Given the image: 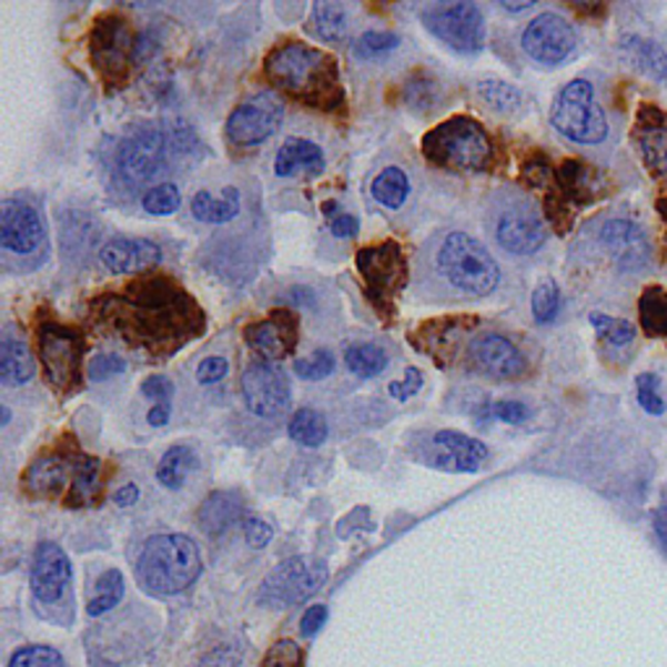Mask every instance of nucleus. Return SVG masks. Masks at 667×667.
I'll return each instance as SVG.
<instances>
[{
    "label": "nucleus",
    "instance_id": "1",
    "mask_svg": "<svg viewBox=\"0 0 667 667\" xmlns=\"http://www.w3.org/2000/svg\"><path fill=\"white\" fill-rule=\"evenodd\" d=\"M89 326L139 355L164 360L204 334L206 313L168 274H144L87 303Z\"/></svg>",
    "mask_w": 667,
    "mask_h": 667
},
{
    "label": "nucleus",
    "instance_id": "2",
    "mask_svg": "<svg viewBox=\"0 0 667 667\" xmlns=\"http://www.w3.org/2000/svg\"><path fill=\"white\" fill-rule=\"evenodd\" d=\"M423 284L441 297H488L501 284V269L491 251L464 230L436 235L423 253Z\"/></svg>",
    "mask_w": 667,
    "mask_h": 667
},
{
    "label": "nucleus",
    "instance_id": "3",
    "mask_svg": "<svg viewBox=\"0 0 667 667\" xmlns=\"http://www.w3.org/2000/svg\"><path fill=\"white\" fill-rule=\"evenodd\" d=\"M266 79L292 97L297 104L321 112H336L344 108V89L340 65L329 52L313 44L290 40L276 44L266 55Z\"/></svg>",
    "mask_w": 667,
    "mask_h": 667
},
{
    "label": "nucleus",
    "instance_id": "4",
    "mask_svg": "<svg viewBox=\"0 0 667 667\" xmlns=\"http://www.w3.org/2000/svg\"><path fill=\"white\" fill-rule=\"evenodd\" d=\"M133 572H137L141 589H146L149 595L175 597L199 579V545L189 535H180V532H164V535L149 537L139 553Z\"/></svg>",
    "mask_w": 667,
    "mask_h": 667
},
{
    "label": "nucleus",
    "instance_id": "5",
    "mask_svg": "<svg viewBox=\"0 0 667 667\" xmlns=\"http://www.w3.org/2000/svg\"><path fill=\"white\" fill-rule=\"evenodd\" d=\"M423 154L441 170L483 172L493 164V141L477 120L459 115L425 133Z\"/></svg>",
    "mask_w": 667,
    "mask_h": 667
},
{
    "label": "nucleus",
    "instance_id": "6",
    "mask_svg": "<svg viewBox=\"0 0 667 667\" xmlns=\"http://www.w3.org/2000/svg\"><path fill=\"white\" fill-rule=\"evenodd\" d=\"M29 587H32L34 610L42 620L69 628L77 616V603H73V568L69 553L58 543H40L34 550L32 574H29Z\"/></svg>",
    "mask_w": 667,
    "mask_h": 667
},
{
    "label": "nucleus",
    "instance_id": "7",
    "mask_svg": "<svg viewBox=\"0 0 667 667\" xmlns=\"http://www.w3.org/2000/svg\"><path fill=\"white\" fill-rule=\"evenodd\" d=\"M488 230L508 256H532L548 240L543 214L524 193H496L488 206Z\"/></svg>",
    "mask_w": 667,
    "mask_h": 667
},
{
    "label": "nucleus",
    "instance_id": "8",
    "mask_svg": "<svg viewBox=\"0 0 667 667\" xmlns=\"http://www.w3.org/2000/svg\"><path fill=\"white\" fill-rule=\"evenodd\" d=\"M37 355H40L44 381L58 394H71L81 386V365H84V334L77 329L58 324V321H42L37 326Z\"/></svg>",
    "mask_w": 667,
    "mask_h": 667
},
{
    "label": "nucleus",
    "instance_id": "9",
    "mask_svg": "<svg viewBox=\"0 0 667 667\" xmlns=\"http://www.w3.org/2000/svg\"><path fill=\"white\" fill-rule=\"evenodd\" d=\"M355 266L373 309L381 316L392 319L396 313V297L407 287V259H404L402 245L394 240L368 245V249L357 251Z\"/></svg>",
    "mask_w": 667,
    "mask_h": 667
},
{
    "label": "nucleus",
    "instance_id": "10",
    "mask_svg": "<svg viewBox=\"0 0 667 667\" xmlns=\"http://www.w3.org/2000/svg\"><path fill=\"white\" fill-rule=\"evenodd\" d=\"M560 137L582 146H597L608 139V118L595 100V87L587 79H574L558 94L550 112Z\"/></svg>",
    "mask_w": 667,
    "mask_h": 667
},
{
    "label": "nucleus",
    "instance_id": "11",
    "mask_svg": "<svg viewBox=\"0 0 667 667\" xmlns=\"http://www.w3.org/2000/svg\"><path fill=\"white\" fill-rule=\"evenodd\" d=\"M89 55L104 87L120 89L129 84L131 63H137V42L131 37L129 21L118 13L97 19L89 34Z\"/></svg>",
    "mask_w": 667,
    "mask_h": 667
},
{
    "label": "nucleus",
    "instance_id": "12",
    "mask_svg": "<svg viewBox=\"0 0 667 667\" xmlns=\"http://www.w3.org/2000/svg\"><path fill=\"white\" fill-rule=\"evenodd\" d=\"M420 19L428 32L456 52L475 55L483 50L485 42V19L479 6L469 0H454V3H431L420 11Z\"/></svg>",
    "mask_w": 667,
    "mask_h": 667
},
{
    "label": "nucleus",
    "instance_id": "13",
    "mask_svg": "<svg viewBox=\"0 0 667 667\" xmlns=\"http://www.w3.org/2000/svg\"><path fill=\"white\" fill-rule=\"evenodd\" d=\"M284 102L276 92H259L238 104L224 125V139L238 152H251L280 131Z\"/></svg>",
    "mask_w": 667,
    "mask_h": 667
},
{
    "label": "nucleus",
    "instance_id": "14",
    "mask_svg": "<svg viewBox=\"0 0 667 667\" xmlns=\"http://www.w3.org/2000/svg\"><path fill=\"white\" fill-rule=\"evenodd\" d=\"M326 576L329 568L324 560L309 556L282 560L280 566L266 574L264 584H261L259 603L266 605V608H292V605L305 603L313 592L321 589Z\"/></svg>",
    "mask_w": 667,
    "mask_h": 667
},
{
    "label": "nucleus",
    "instance_id": "15",
    "mask_svg": "<svg viewBox=\"0 0 667 667\" xmlns=\"http://www.w3.org/2000/svg\"><path fill=\"white\" fill-rule=\"evenodd\" d=\"M464 368L493 381H514L527 373L522 350L498 332L475 334L464 347Z\"/></svg>",
    "mask_w": 667,
    "mask_h": 667
},
{
    "label": "nucleus",
    "instance_id": "16",
    "mask_svg": "<svg viewBox=\"0 0 667 667\" xmlns=\"http://www.w3.org/2000/svg\"><path fill=\"white\" fill-rule=\"evenodd\" d=\"M0 249L17 259H40L48 251V232L40 212L21 199L0 206Z\"/></svg>",
    "mask_w": 667,
    "mask_h": 667
},
{
    "label": "nucleus",
    "instance_id": "17",
    "mask_svg": "<svg viewBox=\"0 0 667 667\" xmlns=\"http://www.w3.org/2000/svg\"><path fill=\"white\" fill-rule=\"evenodd\" d=\"M168 139L160 129H141L123 141L118 152V170L125 183H152L168 170Z\"/></svg>",
    "mask_w": 667,
    "mask_h": 667
},
{
    "label": "nucleus",
    "instance_id": "18",
    "mask_svg": "<svg viewBox=\"0 0 667 667\" xmlns=\"http://www.w3.org/2000/svg\"><path fill=\"white\" fill-rule=\"evenodd\" d=\"M81 456L84 454H77L71 446H63V444L52 448V452L40 454L32 464H29L24 477H21V488H24L29 498H42V501L65 498V493H69L73 483V475H77Z\"/></svg>",
    "mask_w": 667,
    "mask_h": 667
},
{
    "label": "nucleus",
    "instance_id": "19",
    "mask_svg": "<svg viewBox=\"0 0 667 667\" xmlns=\"http://www.w3.org/2000/svg\"><path fill=\"white\" fill-rule=\"evenodd\" d=\"M245 407L259 417H280L290 407V381L280 365L269 360H256L240 376Z\"/></svg>",
    "mask_w": 667,
    "mask_h": 667
},
{
    "label": "nucleus",
    "instance_id": "20",
    "mask_svg": "<svg viewBox=\"0 0 667 667\" xmlns=\"http://www.w3.org/2000/svg\"><path fill=\"white\" fill-rule=\"evenodd\" d=\"M522 48L539 65H560L576 50V32L558 13H539L524 29Z\"/></svg>",
    "mask_w": 667,
    "mask_h": 667
},
{
    "label": "nucleus",
    "instance_id": "21",
    "mask_svg": "<svg viewBox=\"0 0 667 667\" xmlns=\"http://www.w3.org/2000/svg\"><path fill=\"white\" fill-rule=\"evenodd\" d=\"M488 446L459 431H438L431 436L425 459L446 472H477L488 462Z\"/></svg>",
    "mask_w": 667,
    "mask_h": 667
},
{
    "label": "nucleus",
    "instance_id": "22",
    "mask_svg": "<svg viewBox=\"0 0 667 667\" xmlns=\"http://www.w3.org/2000/svg\"><path fill=\"white\" fill-rule=\"evenodd\" d=\"M245 344L269 363L292 355L297 347V316L292 311H272V316L253 321L245 326Z\"/></svg>",
    "mask_w": 667,
    "mask_h": 667
},
{
    "label": "nucleus",
    "instance_id": "23",
    "mask_svg": "<svg viewBox=\"0 0 667 667\" xmlns=\"http://www.w3.org/2000/svg\"><path fill=\"white\" fill-rule=\"evenodd\" d=\"M634 144L639 149L644 168L655 178L667 175V115L655 104H641L636 112Z\"/></svg>",
    "mask_w": 667,
    "mask_h": 667
},
{
    "label": "nucleus",
    "instance_id": "24",
    "mask_svg": "<svg viewBox=\"0 0 667 667\" xmlns=\"http://www.w3.org/2000/svg\"><path fill=\"white\" fill-rule=\"evenodd\" d=\"M160 245L137 238H115L100 249V264L110 274H137L160 266Z\"/></svg>",
    "mask_w": 667,
    "mask_h": 667
},
{
    "label": "nucleus",
    "instance_id": "25",
    "mask_svg": "<svg viewBox=\"0 0 667 667\" xmlns=\"http://www.w3.org/2000/svg\"><path fill=\"white\" fill-rule=\"evenodd\" d=\"M599 240H603L605 249L613 253L616 264L624 269L641 266L649 256L647 238H644V232L628 220L605 222L603 232H599Z\"/></svg>",
    "mask_w": 667,
    "mask_h": 667
},
{
    "label": "nucleus",
    "instance_id": "26",
    "mask_svg": "<svg viewBox=\"0 0 667 667\" xmlns=\"http://www.w3.org/2000/svg\"><path fill=\"white\" fill-rule=\"evenodd\" d=\"M34 357L24 336H19L13 329H6L0 340V381L3 386H24L34 378Z\"/></svg>",
    "mask_w": 667,
    "mask_h": 667
},
{
    "label": "nucleus",
    "instance_id": "27",
    "mask_svg": "<svg viewBox=\"0 0 667 667\" xmlns=\"http://www.w3.org/2000/svg\"><path fill=\"white\" fill-rule=\"evenodd\" d=\"M326 168V156L321 152L319 144H313L309 139H287L276 152L274 172L280 178L297 175V172H309V175H319Z\"/></svg>",
    "mask_w": 667,
    "mask_h": 667
},
{
    "label": "nucleus",
    "instance_id": "28",
    "mask_svg": "<svg viewBox=\"0 0 667 667\" xmlns=\"http://www.w3.org/2000/svg\"><path fill=\"white\" fill-rule=\"evenodd\" d=\"M102 491H104L102 462L97 459V456H81L77 475H73V483L69 493H65L63 504L69 508L94 506L97 501L102 498Z\"/></svg>",
    "mask_w": 667,
    "mask_h": 667
},
{
    "label": "nucleus",
    "instance_id": "29",
    "mask_svg": "<svg viewBox=\"0 0 667 667\" xmlns=\"http://www.w3.org/2000/svg\"><path fill=\"white\" fill-rule=\"evenodd\" d=\"M199 469V456L191 446H170L156 464V483L168 491H183L193 472Z\"/></svg>",
    "mask_w": 667,
    "mask_h": 667
},
{
    "label": "nucleus",
    "instance_id": "30",
    "mask_svg": "<svg viewBox=\"0 0 667 667\" xmlns=\"http://www.w3.org/2000/svg\"><path fill=\"white\" fill-rule=\"evenodd\" d=\"M410 193H412V180L407 172L396 168V164H388V168L381 170L371 183L373 201L384 209H392V212L407 204Z\"/></svg>",
    "mask_w": 667,
    "mask_h": 667
},
{
    "label": "nucleus",
    "instance_id": "31",
    "mask_svg": "<svg viewBox=\"0 0 667 667\" xmlns=\"http://www.w3.org/2000/svg\"><path fill=\"white\" fill-rule=\"evenodd\" d=\"M240 516H243V506H240L235 496H230V493H212V496L206 498V504L201 506L199 522L206 535H222V532L230 529Z\"/></svg>",
    "mask_w": 667,
    "mask_h": 667
},
{
    "label": "nucleus",
    "instance_id": "32",
    "mask_svg": "<svg viewBox=\"0 0 667 667\" xmlns=\"http://www.w3.org/2000/svg\"><path fill=\"white\" fill-rule=\"evenodd\" d=\"M191 212L204 224H228L240 214V196L235 189H224V196L216 199L209 191H199L191 201Z\"/></svg>",
    "mask_w": 667,
    "mask_h": 667
},
{
    "label": "nucleus",
    "instance_id": "33",
    "mask_svg": "<svg viewBox=\"0 0 667 667\" xmlns=\"http://www.w3.org/2000/svg\"><path fill=\"white\" fill-rule=\"evenodd\" d=\"M125 597V579L118 568H108L94 584L92 597L87 603L89 618H104L110 610H115Z\"/></svg>",
    "mask_w": 667,
    "mask_h": 667
},
{
    "label": "nucleus",
    "instance_id": "34",
    "mask_svg": "<svg viewBox=\"0 0 667 667\" xmlns=\"http://www.w3.org/2000/svg\"><path fill=\"white\" fill-rule=\"evenodd\" d=\"M620 48L628 52V58H631L641 71H647L651 79L667 84V52L659 48L657 42L641 40V37H624Z\"/></svg>",
    "mask_w": 667,
    "mask_h": 667
},
{
    "label": "nucleus",
    "instance_id": "35",
    "mask_svg": "<svg viewBox=\"0 0 667 667\" xmlns=\"http://www.w3.org/2000/svg\"><path fill=\"white\" fill-rule=\"evenodd\" d=\"M344 363H347V371L355 373V376L373 378L386 371L388 352L381 347V344L360 342V344H352V347H347V352H344Z\"/></svg>",
    "mask_w": 667,
    "mask_h": 667
},
{
    "label": "nucleus",
    "instance_id": "36",
    "mask_svg": "<svg viewBox=\"0 0 667 667\" xmlns=\"http://www.w3.org/2000/svg\"><path fill=\"white\" fill-rule=\"evenodd\" d=\"M311 21L321 40L342 42L344 37H347V9H344L342 3L319 0L311 9Z\"/></svg>",
    "mask_w": 667,
    "mask_h": 667
},
{
    "label": "nucleus",
    "instance_id": "37",
    "mask_svg": "<svg viewBox=\"0 0 667 667\" xmlns=\"http://www.w3.org/2000/svg\"><path fill=\"white\" fill-rule=\"evenodd\" d=\"M639 324L647 336H667V290L647 287L641 292Z\"/></svg>",
    "mask_w": 667,
    "mask_h": 667
},
{
    "label": "nucleus",
    "instance_id": "38",
    "mask_svg": "<svg viewBox=\"0 0 667 667\" xmlns=\"http://www.w3.org/2000/svg\"><path fill=\"white\" fill-rule=\"evenodd\" d=\"M326 436H329V425H326V417L321 415V412L303 407L292 415L290 438L295 441V444L305 446V448H316L324 444Z\"/></svg>",
    "mask_w": 667,
    "mask_h": 667
},
{
    "label": "nucleus",
    "instance_id": "39",
    "mask_svg": "<svg viewBox=\"0 0 667 667\" xmlns=\"http://www.w3.org/2000/svg\"><path fill=\"white\" fill-rule=\"evenodd\" d=\"M477 92L483 97V102L496 112H516L522 108V92L508 81H483Z\"/></svg>",
    "mask_w": 667,
    "mask_h": 667
},
{
    "label": "nucleus",
    "instance_id": "40",
    "mask_svg": "<svg viewBox=\"0 0 667 667\" xmlns=\"http://www.w3.org/2000/svg\"><path fill=\"white\" fill-rule=\"evenodd\" d=\"M9 667H71V663L60 655L55 647H48V644H29V647L13 651Z\"/></svg>",
    "mask_w": 667,
    "mask_h": 667
},
{
    "label": "nucleus",
    "instance_id": "41",
    "mask_svg": "<svg viewBox=\"0 0 667 667\" xmlns=\"http://www.w3.org/2000/svg\"><path fill=\"white\" fill-rule=\"evenodd\" d=\"M589 324L595 326V332L603 336L605 342H610L613 347H624V344H631L634 336H636V326L631 324V321L603 316V313H592Z\"/></svg>",
    "mask_w": 667,
    "mask_h": 667
},
{
    "label": "nucleus",
    "instance_id": "42",
    "mask_svg": "<svg viewBox=\"0 0 667 667\" xmlns=\"http://www.w3.org/2000/svg\"><path fill=\"white\" fill-rule=\"evenodd\" d=\"M560 309V290L553 280H543L532 292V313L537 324H550L558 316Z\"/></svg>",
    "mask_w": 667,
    "mask_h": 667
},
{
    "label": "nucleus",
    "instance_id": "43",
    "mask_svg": "<svg viewBox=\"0 0 667 667\" xmlns=\"http://www.w3.org/2000/svg\"><path fill=\"white\" fill-rule=\"evenodd\" d=\"M141 204L149 214L154 216H168L175 212L180 206V191L175 183H156L144 193V199H141Z\"/></svg>",
    "mask_w": 667,
    "mask_h": 667
},
{
    "label": "nucleus",
    "instance_id": "44",
    "mask_svg": "<svg viewBox=\"0 0 667 667\" xmlns=\"http://www.w3.org/2000/svg\"><path fill=\"white\" fill-rule=\"evenodd\" d=\"M334 368H336L334 355L326 350H319L316 355H311V357H297L295 363H292L295 376H300L303 381H324L332 376Z\"/></svg>",
    "mask_w": 667,
    "mask_h": 667
},
{
    "label": "nucleus",
    "instance_id": "45",
    "mask_svg": "<svg viewBox=\"0 0 667 667\" xmlns=\"http://www.w3.org/2000/svg\"><path fill=\"white\" fill-rule=\"evenodd\" d=\"M259 667H305V655L300 649L297 641L280 639L269 647V651L261 659Z\"/></svg>",
    "mask_w": 667,
    "mask_h": 667
},
{
    "label": "nucleus",
    "instance_id": "46",
    "mask_svg": "<svg viewBox=\"0 0 667 667\" xmlns=\"http://www.w3.org/2000/svg\"><path fill=\"white\" fill-rule=\"evenodd\" d=\"M394 48H400V37H396V34L368 32L355 42V55L368 60V58H376V55H381V52H388Z\"/></svg>",
    "mask_w": 667,
    "mask_h": 667
},
{
    "label": "nucleus",
    "instance_id": "47",
    "mask_svg": "<svg viewBox=\"0 0 667 667\" xmlns=\"http://www.w3.org/2000/svg\"><path fill=\"white\" fill-rule=\"evenodd\" d=\"M125 368H129V363L120 355H97L92 363H89L87 376L89 381H104L110 376H118V373H123Z\"/></svg>",
    "mask_w": 667,
    "mask_h": 667
},
{
    "label": "nucleus",
    "instance_id": "48",
    "mask_svg": "<svg viewBox=\"0 0 667 667\" xmlns=\"http://www.w3.org/2000/svg\"><path fill=\"white\" fill-rule=\"evenodd\" d=\"M240 663H243V649L222 644V647H214L212 651H206L199 667H240Z\"/></svg>",
    "mask_w": 667,
    "mask_h": 667
},
{
    "label": "nucleus",
    "instance_id": "49",
    "mask_svg": "<svg viewBox=\"0 0 667 667\" xmlns=\"http://www.w3.org/2000/svg\"><path fill=\"white\" fill-rule=\"evenodd\" d=\"M228 371H230V360L228 357H206V360H201V365H199V371H196V376H199V384H220V381L228 376Z\"/></svg>",
    "mask_w": 667,
    "mask_h": 667
},
{
    "label": "nucleus",
    "instance_id": "50",
    "mask_svg": "<svg viewBox=\"0 0 667 667\" xmlns=\"http://www.w3.org/2000/svg\"><path fill=\"white\" fill-rule=\"evenodd\" d=\"M141 394H144L146 400L164 404V400H170V396L175 394V384H172L168 376H149L144 384H141Z\"/></svg>",
    "mask_w": 667,
    "mask_h": 667
},
{
    "label": "nucleus",
    "instance_id": "51",
    "mask_svg": "<svg viewBox=\"0 0 667 667\" xmlns=\"http://www.w3.org/2000/svg\"><path fill=\"white\" fill-rule=\"evenodd\" d=\"M245 539H249L253 548H266L272 543V527L264 519H259V516H251V519H245Z\"/></svg>",
    "mask_w": 667,
    "mask_h": 667
},
{
    "label": "nucleus",
    "instance_id": "52",
    "mask_svg": "<svg viewBox=\"0 0 667 667\" xmlns=\"http://www.w3.org/2000/svg\"><path fill=\"white\" fill-rule=\"evenodd\" d=\"M493 415L508 425H519L529 417V410L522 402H498L493 404Z\"/></svg>",
    "mask_w": 667,
    "mask_h": 667
},
{
    "label": "nucleus",
    "instance_id": "53",
    "mask_svg": "<svg viewBox=\"0 0 667 667\" xmlns=\"http://www.w3.org/2000/svg\"><path fill=\"white\" fill-rule=\"evenodd\" d=\"M326 618H329L326 605H313V608L305 610L303 620H300V634L311 639V636H316L321 631V626L326 624Z\"/></svg>",
    "mask_w": 667,
    "mask_h": 667
},
{
    "label": "nucleus",
    "instance_id": "54",
    "mask_svg": "<svg viewBox=\"0 0 667 667\" xmlns=\"http://www.w3.org/2000/svg\"><path fill=\"white\" fill-rule=\"evenodd\" d=\"M420 386H423V373L410 368L407 371V378L404 381H396V384L388 386V392H392V396H396V400H410V396H415L420 392Z\"/></svg>",
    "mask_w": 667,
    "mask_h": 667
},
{
    "label": "nucleus",
    "instance_id": "55",
    "mask_svg": "<svg viewBox=\"0 0 667 667\" xmlns=\"http://www.w3.org/2000/svg\"><path fill=\"white\" fill-rule=\"evenodd\" d=\"M141 501V488L137 483H125L112 493V504L118 508H133Z\"/></svg>",
    "mask_w": 667,
    "mask_h": 667
},
{
    "label": "nucleus",
    "instance_id": "56",
    "mask_svg": "<svg viewBox=\"0 0 667 667\" xmlns=\"http://www.w3.org/2000/svg\"><path fill=\"white\" fill-rule=\"evenodd\" d=\"M357 228H360L357 216H352V214H340V216H334V222H332L334 238H352V235H357Z\"/></svg>",
    "mask_w": 667,
    "mask_h": 667
},
{
    "label": "nucleus",
    "instance_id": "57",
    "mask_svg": "<svg viewBox=\"0 0 667 667\" xmlns=\"http://www.w3.org/2000/svg\"><path fill=\"white\" fill-rule=\"evenodd\" d=\"M636 392H639V404L649 412V415H663L665 402L663 396H659V392H649V388H636Z\"/></svg>",
    "mask_w": 667,
    "mask_h": 667
},
{
    "label": "nucleus",
    "instance_id": "58",
    "mask_svg": "<svg viewBox=\"0 0 667 667\" xmlns=\"http://www.w3.org/2000/svg\"><path fill=\"white\" fill-rule=\"evenodd\" d=\"M651 527H655V535L659 539V548H663L667 553V504H663V506L657 508Z\"/></svg>",
    "mask_w": 667,
    "mask_h": 667
},
{
    "label": "nucleus",
    "instance_id": "59",
    "mask_svg": "<svg viewBox=\"0 0 667 667\" xmlns=\"http://www.w3.org/2000/svg\"><path fill=\"white\" fill-rule=\"evenodd\" d=\"M149 425H154V428H162V425H168L170 420V404H154L152 410H149Z\"/></svg>",
    "mask_w": 667,
    "mask_h": 667
},
{
    "label": "nucleus",
    "instance_id": "60",
    "mask_svg": "<svg viewBox=\"0 0 667 667\" xmlns=\"http://www.w3.org/2000/svg\"><path fill=\"white\" fill-rule=\"evenodd\" d=\"M636 388H649V392H659V378L655 373H641L636 376Z\"/></svg>",
    "mask_w": 667,
    "mask_h": 667
},
{
    "label": "nucleus",
    "instance_id": "61",
    "mask_svg": "<svg viewBox=\"0 0 667 667\" xmlns=\"http://www.w3.org/2000/svg\"><path fill=\"white\" fill-rule=\"evenodd\" d=\"M501 9H506L512 13H524V11L535 9V3H501Z\"/></svg>",
    "mask_w": 667,
    "mask_h": 667
},
{
    "label": "nucleus",
    "instance_id": "62",
    "mask_svg": "<svg viewBox=\"0 0 667 667\" xmlns=\"http://www.w3.org/2000/svg\"><path fill=\"white\" fill-rule=\"evenodd\" d=\"M657 209H659V214H663V220H665V224H667V193L663 199L657 201Z\"/></svg>",
    "mask_w": 667,
    "mask_h": 667
},
{
    "label": "nucleus",
    "instance_id": "63",
    "mask_svg": "<svg viewBox=\"0 0 667 667\" xmlns=\"http://www.w3.org/2000/svg\"><path fill=\"white\" fill-rule=\"evenodd\" d=\"M9 420H11V412L9 407H3V425H9Z\"/></svg>",
    "mask_w": 667,
    "mask_h": 667
}]
</instances>
